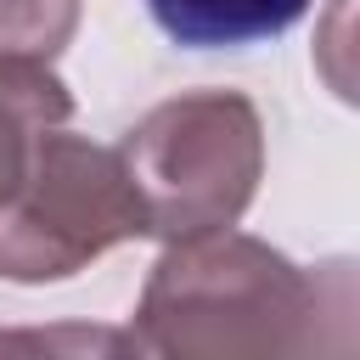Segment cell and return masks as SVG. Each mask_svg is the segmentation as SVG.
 <instances>
[{
    "instance_id": "277c9868",
    "label": "cell",
    "mask_w": 360,
    "mask_h": 360,
    "mask_svg": "<svg viewBox=\"0 0 360 360\" xmlns=\"http://www.w3.org/2000/svg\"><path fill=\"white\" fill-rule=\"evenodd\" d=\"M315 0H146L152 22L186 51H236L287 34Z\"/></svg>"
},
{
    "instance_id": "3957f363",
    "label": "cell",
    "mask_w": 360,
    "mask_h": 360,
    "mask_svg": "<svg viewBox=\"0 0 360 360\" xmlns=\"http://www.w3.org/2000/svg\"><path fill=\"white\" fill-rule=\"evenodd\" d=\"M129 236H146V219L118 152L62 124L45 129L22 180L0 197V276L62 281Z\"/></svg>"
},
{
    "instance_id": "6da1fadb",
    "label": "cell",
    "mask_w": 360,
    "mask_h": 360,
    "mask_svg": "<svg viewBox=\"0 0 360 360\" xmlns=\"http://www.w3.org/2000/svg\"><path fill=\"white\" fill-rule=\"evenodd\" d=\"M326 270L338 276L343 264ZM332 276H309L270 242L231 225L180 236L152 264L129 338L135 349L174 360H281L338 349L326 321L349 326L354 287L343 276L326 298Z\"/></svg>"
},
{
    "instance_id": "7a4b0ae2",
    "label": "cell",
    "mask_w": 360,
    "mask_h": 360,
    "mask_svg": "<svg viewBox=\"0 0 360 360\" xmlns=\"http://www.w3.org/2000/svg\"><path fill=\"white\" fill-rule=\"evenodd\" d=\"M146 236L180 242L248 214L264 174V118L242 90H186L158 101L118 141Z\"/></svg>"
},
{
    "instance_id": "8992f818",
    "label": "cell",
    "mask_w": 360,
    "mask_h": 360,
    "mask_svg": "<svg viewBox=\"0 0 360 360\" xmlns=\"http://www.w3.org/2000/svg\"><path fill=\"white\" fill-rule=\"evenodd\" d=\"M79 28V0H0V56L51 62Z\"/></svg>"
},
{
    "instance_id": "5b68a950",
    "label": "cell",
    "mask_w": 360,
    "mask_h": 360,
    "mask_svg": "<svg viewBox=\"0 0 360 360\" xmlns=\"http://www.w3.org/2000/svg\"><path fill=\"white\" fill-rule=\"evenodd\" d=\"M68 118H73V96L51 73V62L0 56V197L22 180L34 141Z\"/></svg>"
}]
</instances>
